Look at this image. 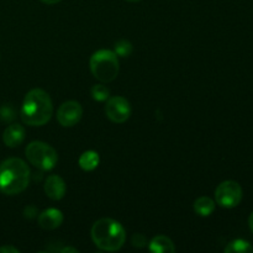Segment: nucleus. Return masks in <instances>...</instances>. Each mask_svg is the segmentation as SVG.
Here are the masks:
<instances>
[{"label":"nucleus","mask_w":253,"mask_h":253,"mask_svg":"<svg viewBox=\"0 0 253 253\" xmlns=\"http://www.w3.org/2000/svg\"><path fill=\"white\" fill-rule=\"evenodd\" d=\"M90 71L98 81L110 83L119 74V59L115 52L110 49H99L91 56Z\"/></svg>","instance_id":"obj_4"},{"label":"nucleus","mask_w":253,"mask_h":253,"mask_svg":"<svg viewBox=\"0 0 253 253\" xmlns=\"http://www.w3.org/2000/svg\"><path fill=\"white\" fill-rule=\"evenodd\" d=\"M109 95H110V91L103 84H96L91 88V96H93L94 100L105 101L109 99Z\"/></svg>","instance_id":"obj_16"},{"label":"nucleus","mask_w":253,"mask_h":253,"mask_svg":"<svg viewBox=\"0 0 253 253\" xmlns=\"http://www.w3.org/2000/svg\"><path fill=\"white\" fill-rule=\"evenodd\" d=\"M99 155L94 151H86L79 157V166L83 170L90 172L99 166Z\"/></svg>","instance_id":"obj_14"},{"label":"nucleus","mask_w":253,"mask_h":253,"mask_svg":"<svg viewBox=\"0 0 253 253\" xmlns=\"http://www.w3.org/2000/svg\"><path fill=\"white\" fill-rule=\"evenodd\" d=\"M132 52V44L126 40H120L115 43V53L120 57H128Z\"/></svg>","instance_id":"obj_17"},{"label":"nucleus","mask_w":253,"mask_h":253,"mask_svg":"<svg viewBox=\"0 0 253 253\" xmlns=\"http://www.w3.org/2000/svg\"><path fill=\"white\" fill-rule=\"evenodd\" d=\"M151 252L155 253H173L175 251L174 244L172 242V240L167 236H160L153 237L152 241L150 242V246H148Z\"/></svg>","instance_id":"obj_12"},{"label":"nucleus","mask_w":253,"mask_h":253,"mask_svg":"<svg viewBox=\"0 0 253 253\" xmlns=\"http://www.w3.org/2000/svg\"><path fill=\"white\" fill-rule=\"evenodd\" d=\"M63 222V214L58 209H47L39 216V225L44 230H56Z\"/></svg>","instance_id":"obj_10"},{"label":"nucleus","mask_w":253,"mask_h":253,"mask_svg":"<svg viewBox=\"0 0 253 253\" xmlns=\"http://www.w3.org/2000/svg\"><path fill=\"white\" fill-rule=\"evenodd\" d=\"M242 195H244V192H242L241 185L235 180H225L220 183L215 190L216 203L220 207L226 208V209L237 207L241 203Z\"/></svg>","instance_id":"obj_6"},{"label":"nucleus","mask_w":253,"mask_h":253,"mask_svg":"<svg viewBox=\"0 0 253 253\" xmlns=\"http://www.w3.org/2000/svg\"><path fill=\"white\" fill-rule=\"evenodd\" d=\"M91 240L98 249L108 252L119 251L126 240L123 225L110 217H103L94 222L91 227Z\"/></svg>","instance_id":"obj_2"},{"label":"nucleus","mask_w":253,"mask_h":253,"mask_svg":"<svg viewBox=\"0 0 253 253\" xmlns=\"http://www.w3.org/2000/svg\"><path fill=\"white\" fill-rule=\"evenodd\" d=\"M126 1H130V2H136V1H141V0H126Z\"/></svg>","instance_id":"obj_23"},{"label":"nucleus","mask_w":253,"mask_h":253,"mask_svg":"<svg viewBox=\"0 0 253 253\" xmlns=\"http://www.w3.org/2000/svg\"><path fill=\"white\" fill-rule=\"evenodd\" d=\"M226 253H253V247L245 240H234L225 247Z\"/></svg>","instance_id":"obj_15"},{"label":"nucleus","mask_w":253,"mask_h":253,"mask_svg":"<svg viewBox=\"0 0 253 253\" xmlns=\"http://www.w3.org/2000/svg\"><path fill=\"white\" fill-rule=\"evenodd\" d=\"M53 105L48 94L42 89H32L26 94L21 106L22 121L30 126H42L49 121Z\"/></svg>","instance_id":"obj_1"},{"label":"nucleus","mask_w":253,"mask_h":253,"mask_svg":"<svg viewBox=\"0 0 253 253\" xmlns=\"http://www.w3.org/2000/svg\"><path fill=\"white\" fill-rule=\"evenodd\" d=\"M105 113L109 120L115 124H124L131 115V106L124 96L109 98L105 105Z\"/></svg>","instance_id":"obj_7"},{"label":"nucleus","mask_w":253,"mask_h":253,"mask_svg":"<svg viewBox=\"0 0 253 253\" xmlns=\"http://www.w3.org/2000/svg\"><path fill=\"white\" fill-rule=\"evenodd\" d=\"M25 138V128L19 124H12L5 128L2 133V141L7 147L15 148L22 143Z\"/></svg>","instance_id":"obj_11"},{"label":"nucleus","mask_w":253,"mask_h":253,"mask_svg":"<svg viewBox=\"0 0 253 253\" xmlns=\"http://www.w3.org/2000/svg\"><path fill=\"white\" fill-rule=\"evenodd\" d=\"M249 225H250V229H251V231L253 232V212L251 215H250V219H249Z\"/></svg>","instance_id":"obj_22"},{"label":"nucleus","mask_w":253,"mask_h":253,"mask_svg":"<svg viewBox=\"0 0 253 253\" xmlns=\"http://www.w3.org/2000/svg\"><path fill=\"white\" fill-rule=\"evenodd\" d=\"M30 182V169L20 158H9L0 165V190L6 195L24 192Z\"/></svg>","instance_id":"obj_3"},{"label":"nucleus","mask_w":253,"mask_h":253,"mask_svg":"<svg viewBox=\"0 0 253 253\" xmlns=\"http://www.w3.org/2000/svg\"><path fill=\"white\" fill-rule=\"evenodd\" d=\"M147 244V239L142 234H136L132 237V245L135 247H145Z\"/></svg>","instance_id":"obj_18"},{"label":"nucleus","mask_w":253,"mask_h":253,"mask_svg":"<svg viewBox=\"0 0 253 253\" xmlns=\"http://www.w3.org/2000/svg\"><path fill=\"white\" fill-rule=\"evenodd\" d=\"M20 251L14 246H2L0 247V253H19Z\"/></svg>","instance_id":"obj_19"},{"label":"nucleus","mask_w":253,"mask_h":253,"mask_svg":"<svg viewBox=\"0 0 253 253\" xmlns=\"http://www.w3.org/2000/svg\"><path fill=\"white\" fill-rule=\"evenodd\" d=\"M62 253H67V252H71V253H77L78 252V250L77 249H73V247H64V249L61 250Z\"/></svg>","instance_id":"obj_20"},{"label":"nucleus","mask_w":253,"mask_h":253,"mask_svg":"<svg viewBox=\"0 0 253 253\" xmlns=\"http://www.w3.org/2000/svg\"><path fill=\"white\" fill-rule=\"evenodd\" d=\"M44 193L52 200H61L66 194V183L59 175H49L44 183Z\"/></svg>","instance_id":"obj_9"},{"label":"nucleus","mask_w":253,"mask_h":253,"mask_svg":"<svg viewBox=\"0 0 253 253\" xmlns=\"http://www.w3.org/2000/svg\"><path fill=\"white\" fill-rule=\"evenodd\" d=\"M27 161L41 170H51L58 161L56 150L41 141H34L26 147Z\"/></svg>","instance_id":"obj_5"},{"label":"nucleus","mask_w":253,"mask_h":253,"mask_svg":"<svg viewBox=\"0 0 253 253\" xmlns=\"http://www.w3.org/2000/svg\"><path fill=\"white\" fill-rule=\"evenodd\" d=\"M42 2H44V4H48V5H53V4H57V2H59L61 0H41Z\"/></svg>","instance_id":"obj_21"},{"label":"nucleus","mask_w":253,"mask_h":253,"mask_svg":"<svg viewBox=\"0 0 253 253\" xmlns=\"http://www.w3.org/2000/svg\"><path fill=\"white\" fill-rule=\"evenodd\" d=\"M83 109L78 101L69 100L62 104L57 111V120L63 127H72L81 121Z\"/></svg>","instance_id":"obj_8"},{"label":"nucleus","mask_w":253,"mask_h":253,"mask_svg":"<svg viewBox=\"0 0 253 253\" xmlns=\"http://www.w3.org/2000/svg\"><path fill=\"white\" fill-rule=\"evenodd\" d=\"M194 210L200 216H210L215 210V202L209 197H200L194 202Z\"/></svg>","instance_id":"obj_13"}]
</instances>
